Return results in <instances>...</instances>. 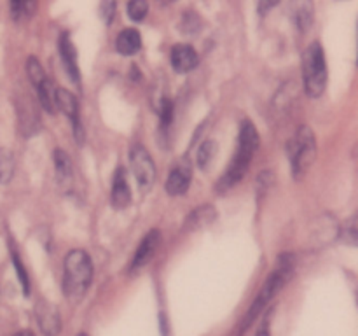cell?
Instances as JSON below:
<instances>
[{
  "mask_svg": "<svg viewBox=\"0 0 358 336\" xmlns=\"http://www.w3.org/2000/svg\"><path fill=\"white\" fill-rule=\"evenodd\" d=\"M93 280V265L90 255L80 248H73L63 261V293L72 303H77L87 293Z\"/></svg>",
  "mask_w": 358,
  "mask_h": 336,
  "instance_id": "cell-2",
  "label": "cell"
},
{
  "mask_svg": "<svg viewBox=\"0 0 358 336\" xmlns=\"http://www.w3.org/2000/svg\"><path fill=\"white\" fill-rule=\"evenodd\" d=\"M357 216H352L345 224L341 226L339 231V238L348 245H357Z\"/></svg>",
  "mask_w": 358,
  "mask_h": 336,
  "instance_id": "cell-20",
  "label": "cell"
},
{
  "mask_svg": "<svg viewBox=\"0 0 358 336\" xmlns=\"http://www.w3.org/2000/svg\"><path fill=\"white\" fill-rule=\"evenodd\" d=\"M287 156L292 163V172L296 177H301L317 158V140L313 132L308 126H299L292 139L287 144Z\"/></svg>",
  "mask_w": 358,
  "mask_h": 336,
  "instance_id": "cell-4",
  "label": "cell"
},
{
  "mask_svg": "<svg viewBox=\"0 0 358 336\" xmlns=\"http://www.w3.org/2000/svg\"><path fill=\"white\" fill-rule=\"evenodd\" d=\"M276 2H261L259 4V13L261 14H266V10L271 9V7H275Z\"/></svg>",
  "mask_w": 358,
  "mask_h": 336,
  "instance_id": "cell-27",
  "label": "cell"
},
{
  "mask_svg": "<svg viewBox=\"0 0 358 336\" xmlns=\"http://www.w3.org/2000/svg\"><path fill=\"white\" fill-rule=\"evenodd\" d=\"M129 163H131V172L142 191L152 188L154 181H156V164H154L149 150L140 144L133 146L129 150Z\"/></svg>",
  "mask_w": 358,
  "mask_h": 336,
  "instance_id": "cell-6",
  "label": "cell"
},
{
  "mask_svg": "<svg viewBox=\"0 0 358 336\" xmlns=\"http://www.w3.org/2000/svg\"><path fill=\"white\" fill-rule=\"evenodd\" d=\"M37 94H38V100H41L42 107L45 108V111L49 112V114H55V108H56V104H55V88H52V83L49 79H45L44 83L38 84L37 88Z\"/></svg>",
  "mask_w": 358,
  "mask_h": 336,
  "instance_id": "cell-17",
  "label": "cell"
},
{
  "mask_svg": "<svg viewBox=\"0 0 358 336\" xmlns=\"http://www.w3.org/2000/svg\"><path fill=\"white\" fill-rule=\"evenodd\" d=\"M14 336H34V332H31V331H20V332H16Z\"/></svg>",
  "mask_w": 358,
  "mask_h": 336,
  "instance_id": "cell-29",
  "label": "cell"
},
{
  "mask_svg": "<svg viewBox=\"0 0 358 336\" xmlns=\"http://www.w3.org/2000/svg\"><path fill=\"white\" fill-rule=\"evenodd\" d=\"M301 66H303V80L306 93L313 98L320 97L325 91V84H327V63H325V55L320 42H311L304 49Z\"/></svg>",
  "mask_w": 358,
  "mask_h": 336,
  "instance_id": "cell-3",
  "label": "cell"
},
{
  "mask_svg": "<svg viewBox=\"0 0 358 336\" xmlns=\"http://www.w3.org/2000/svg\"><path fill=\"white\" fill-rule=\"evenodd\" d=\"M35 315H37L38 326H41L42 332H44L45 336L58 335L62 324H59L58 310H56L51 303H48V301L42 300L41 303L35 307Z\"/></svg>",
  "mask_w": 358,
  "mask_h": 336,
  "instance_id": "cell-10",
  "label": "cell"
},
{
  "mask_svg": "<svg viewBox=\"0 0 358 336\" xmlns=\"http://www.w3.org/2000/svg\"><path fill=\"white\" fill-rule=\"evenodd\" d=\"M34 2H13L10 4V13H13L14 20H23V18L31 16V13L35 10Z\"/></svg>",
  "mask_w": 358,
  "mask_h": 336,
  "instance_id": "cell-22",
  "label": "cell"
},
{
  "mask_svg": "<svg viewBox=\"0 0 358 336\" xmlns=\"http://www.w3.org/2000/svg\"><path fill=\"white\" fill-rule=\"evenodd\" d=\"M110 202L115 209H124L131 202V189H129L128 178H126V170L122 167H119L115 170L114 181H112Z\"/></svg>",
  "mask_w": 358,
  "mask_h": 336,
  "instance_id": "cell-12",
  "label": "cell"
},
{
  "mask_svg": "<svg viewBox=\"0 0 358 336\" xmlns=\"http://www.w3.org/2000/svg\"><path fill=\"white\" fill-rule=\"evenodd\" d=\"M159 241H161L159 230L149 231V233L143 237V240L140 241L138 248L135 251V255H133L129 270H131V272H138L140 268H143V266H145L147 262L152 259V255H154V252H156Z\"/></svg>",
  "mask_w": 358,
  "mask_h": 336,
  "instance_id": "cell-9",
  "label": "cell"
},
{
  "mask_svg": "<svg viewBox=\"0 0 358 336\" xmlns=\"http://www.w3.org/2000/svg\"><path fill=\"white\" fill-rule=\"evenodd\" d=\"M215 219V210L212 205H205L196 209L194 212L189 216V219L185 220V230H198V227L206 226L208 223Z\"/></svg>",
  "mask_w": 358,
  "mask_h": 336,
  "instance_id": "cell-16",
  "label": "cell"
},
{
  "mask_svg": "<svg viewBox=\"0 0 358 336\" xmlns=\"http://www.w3.org/2000/svg\"><path fill=\"white\" fill-rule=\"evenodd\" d=\"M14 172V158L7 150H0V184L10 181Z\"/></svg>",
  "mask_w": 358,
  "mask_h": 336,
  "instance_id": "cell-19",
  "label": "cell"
},
{
  "mask_svg": "<svg viewBox=\"0 0 358 336\" xmlns=\"http://www.w3.org/2000/svg\"><path fill=\"white\" fill-rule=\"evenodd\" d=\"M297 28L301 31H306L310 28L311 21H313V6L310 2H303L296 7V14H294Z\"/></svg>",
  "mask_w": 358,
  "mask_h": 336,
  "instance_id": "cell-18",
  "label": "cell"
},
{
  "mask_svg": "<svg viewBox=\"0 0 358 336\" xmlns=\"http://www.w3.org/2000/svg\"><path fill=\"white\" fill-rule=\"evenodd\" d=\"M55 104L66 118L72 121L73 135H76V140L79 144L84 142V130L83 125H80L79 118V104H77V98L70 93L69 90H63V88H58L55 91Z\"/></svg>",
  "mask_w": 358,
  "mask_h": 336,
  "instance_id": "cell-7",
  "label": "cell"
},
{
  "mask_svg": "<svg viewBox=\"0 0 358 336\" xmlns=\"http://www.w3.org/2000/svg\"><path fill=\"white\" fill-rule=\"evenodd\" d=\"M213 154H215V142H213V140H205L198 150V164L203 170H205L210 164V161L213 160Z\"/></svg>",
  "mask_w": 358,
  "mask_h": 336,
  "instance_id": "cell-21",
  "label": "cell"
},
{
  "mask_svg": "<svg viewBox=\"0 0 358 336\" xmlns=\"http://www.w3.org/2000/svg\"><path fill=\"white\" fill-rule=\"evenodd\" d=\"M55 167H56V175H58L59 184L66 186L69 188L73 181V170H72V161L66 156V153L56 149L55 150Z\"/></svg>",
  "mask_w": 358,
  "mask_h": 336,
  "instance_id": "cell-15",
  "label": "cell"
},
{
  "mask_svg": "<svg viewBox=\"0 0 358 336\" xmlns=\"http://www.w3.org/2000/svg\"><path fill=\"white\" fill-rule=\"evenodd\" d=\"M115 46H117V51L124 56H131L135 52L140 51L142 48V35H140L138 30L135 28H126L121 34L117 35V41H115Z\"/></svg>",
  "mask_w": 358,
  "mask_h": 336,
  "instance_id": "cell-14",
  "label": "cell"
},
{
  "mask_svg": "<svg viewBox=\"0 0 358 336\" xmlns=\"http://www.w3.org/2000/svg\"><path fill=\"white\" fill-rule=\"evenodd\" d=\"M114 10H115V2H103L100 6V13L101 18H103L105 23H110L112 18H114Z\"/></svg>",
  "mask_w": 358,
  "mask_h": 336,
  "instance_id": "cell-26",
  "label": "cell"
},
{
  "mask_svg": "<svg viewBox=\"0 0 358 336\" xmlns=\"http://www.w3.org/2000/svg\"><path fill=\"white\" fill-rule=\"evenodd\" d=\"M147 10H149V4L145 0H133V2L128 4V14L135 21H142L145 18Z\"/></svg>",
  "mask_w": 358,
  "mask_h": 336,
  "instance_id": "cell-23",
  "label": "cell"
},
{
  "mask_svg": "<svg viewBox=\"0 0 358 336\" xmlns=\"http://www.w3.org/2000/svg\"><path fill=\"white\" fill-rule=\"evenodd\" d=\"M257 336H271V335H269V328H268V324H264V326H262L261 329H259Z\"/></svg>",
  "mask_w": 358,
  "mask_h": 336,
  "instance_id": "cell-28",
  "label": "cell"
},
{
  "mask_svg": "<svg viewBox=\"0 0 358 336\" xmlns=\"http://www.w3.org/2000/svg\"><path fill=\"white\" fill-rule=\"evenodd\" d=\"M192 178V163L189 160H182L173 170L170 172L166 178V191L171 196L184 195L189 189Z\"/></svg>",
  "mask_w": 358,
  "mask_h": 336,
  "instance_id": "cell-8",
  "label": "cell"
},
{
  "mask_svg": "<svg viewBox=\"0 0 358 336\" xmlns=\"http://www.w3.org/2000/svg\"><path fill=\"white\" fill-rule=\"evenodd\" d=\"M159 115H161V126H163V128H168V125H170L171 119H173V104H171L168 98H163V100H161Z\"/></svg>",
  "mask_w": 358,
  "mask_h": 336,
  "instance_id": "cell-24",
  "label": "cell"
},
{
  "mask_svg": "<svg viewBox=\"0 0 358 336\" xmlns=\"http://www.w3.org/2000/svg\"><path fill=\"white\" fill-rule=\"evenodd\" d=\"M259 149V133L255 130L254 122L245 119L241 122L240 128V136H238V147L236 153H234L233 161L227 167L226 174L222 175V178L217 184V191L224 192L227 189H231L233 186H236L241 178L245 177V174L248 172L252 160H254L255 150Z\"/></svg>",
  "mask_w": 358,
  "mask_h": 336,
  "instance_id": "cell-1",
  "label": "cell"
},
{
  "mask_svg": "<svg viewBox=\"0 0 358 336\" xmlns=\"http://www.w3.org/2000/svg\"><path fill=\"white\" fill-rule=\"evenodd\" d=\"M199 63V56L196 52L194 48L187 44L175 46L173 51H171V65L177 72L187 74L191 70H194Z\"/></svg>",
  "mask_w": 358,
  "mask_h": 336,
  "instance_id": "cell-11",
  "label": "cell"
},
{
  "mask_svg": "<svg viewBox=\"0 0 358 336\" xmlns=\"http://www.w3.org/2000/svg\"><path fill=\"white\" fill-rule=\"evenodd\" d=\"M13 262H14V268H16V272H17V276H20L21 286H23V290L28 294V290H30V284H28V275H27V272H24V268H23V262H21L20 258H17L16 251L13 252Z\"/></svg>",
  "mask_w": 358,
  "mask_h": 336,
  "instance_id": "cell-25",
  "label": "cell"
},
{
  "mask_svg": "<svg viewBox=\"0 0 358 336\" xmlns=\"http://www.w3.org/2000/svg\"><path fill=\"white\" fill-rule=\"evenodd\" d=\"M59 55H62L63 65H65L66 72L72 77L73 83H80V72L79 65H77V51L76 46L70 41L69 34H62V37H59Z\"/></svg>",
  "mask_w": 358,
  "mask_h": 336,
  "instance_id": "cell-13",
  "label": "cell"
},
{
  "mask_svg": "<svg viewBox=\"0 0 358 336\" xmlns=\"http://www.w3.org/2000/svg\"><path fill=\"white\" fill-rule=\"evenodd\" d=\"M79 336H87V335H84V332H83V335H79Z\"/></svg>",
  "mask_w": 358,
  "mask_h": 336,
  "instance_id": "cell-30",
  "label": "cell"
},
{
  "mask_svg": "<svg viewBox=\"0 0 358 336\" xmlns=\"http://www.w3.org/2000/svg\"><path fill=\"white\" fill-rule=\"evenodd\" d=\"M292 268H294L292 258L285 255V258L280 259L278 268H276L275 272L268 276V280H266L262 290L259 293V296L255 298L254 303H252L250 312H248V315L245 317V321H243V329L248 328V326H250L252 322L257 318V315L261 314L262 308H264L266 304L273 300V296H276V293H278V290L285 286V282L290 279V275H292Z\"/></svg>",
  "mask_w": 358,
  "mask_h": 336,
  "instance_id": "cell-5",
  "label": "cell"
}]
</instances>
